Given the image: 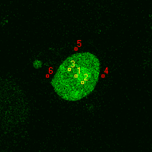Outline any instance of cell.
<instances>
[{"label": "cell", "instance_id": "obj_1", "mask_svg": "<svg viewBox=\"0 0 152 152\" xmlns=\"http://www.w3.org/2000/svg\"><path fill=\"white\" fill-rule=\"evenodd\" d=\"M99 72L100 63L97 57L88 52L77 53L61 63L51 85L64 100H80L94 91Z\"/></svg>", "mask_w": 152, "mask_h": 152}]
</instances>
